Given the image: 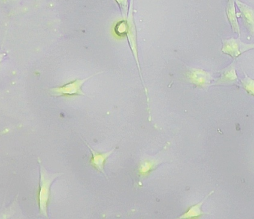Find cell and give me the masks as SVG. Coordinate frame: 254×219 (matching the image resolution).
Returning <instances> with one entry per match:
<instances>
[{
    "label": "cell",
    "instance_id": "1",
    "mask_svg": "<svg viewBox=\"0 0 254 219\" xmlns=\"http://www.w3.org/2000/svg\"><path fill=\"white\" fill-rule=\"evenodd\" d=\"M133 4H134V0H131L128 16L127 17V28L125 37L128 40V45H129L130 49H131L133 56H134V60H135L136 64H137V69H138L139 73H140V79H141L142 83H143V87H144L145 92H146V95L147 97V101L149 102L147 88H146V85H145L144 82H143L140 61H139L137 29H136L135 22H134V14H133Z\"/></svg>",
    "mask_w": 254,
    "mask_h": 219
},
{
    "label": "cell",
    "instance_id": "2",
    "mask_svg": "<svg viewBox=\"0 0 254 219\" xmlns=\"http://www.w3.org/2000/svg\"><path fill=\"white\" fill-rule=\"evenodd\" d=\"M61 173L49 174L47 171L40 165V190H39V207L40 214L47 217V207L50 197V188L53 181L58 177L62 175Z\"/></svg>",
    "mask_w": 254,
    "mask_h": 219
},
{
    "label": "cell",
    "instance_id": "3",
    "mask_svg": "<svg viewBox=\"0 0 254 219\" xmlns=\"http://www.w3.org/2000/svg\"><path fill=\"white\" fill-rule=\"evenodd\" d=\"M103 72L96 73L89 77L83 79H76L72 82H68L65 85H62L61 87H57V88L51 89V93L52 95L56 96V97H73V96H86L83 91V85L85 82H87L89 79H92L94 76L97 75L101 74Z\"/></svg>",
    "mask_w": 254,
    "mask_h": 219
},
{
    "label": "cell",
    "instance_id": "4",
    "mask_svg": "<svg viewBox=\"0 0 254 219\" xmlns=\"http://www.w3.org/2000/svg\"><path fill=\"white\" fill-rule=\"evenodd\" d=\"M254 49V43H243L240 38H231L222 42V52L236 59L242 54Z\"/></svg>",
    "mask_w": 254,
    "mask_h": 219
},
{
    "label": "cell",
    "instance_id": "5",
    "mask_svg": "<svg viewBox=\"0 0 254 219\" xmlns=\"http://www.w3.org/2000/svg\"><path fill=\"white\" fill-rule=\"evenodd\" d=\"M186 79L190 83L203 89H207L211 85L213 79L211 73L197 68L188 69Z\"/></svg>",
    "mask_w": 254,
    "mask_h": 219
},
{
    "label": "cell",
    "instance_id": "6",
    "mask_svg": "<svg viewBox=\"0 0 254 219\" xmlns=\"http://www.w3.org/2000/svg\"><path fill=\"white\" fill-rule=\"evenodd\" d=\"M236 4L240 11L243 24L251 36H254V10L240 0H235Z\"/></svg>",
    "mask_w": 254,
    "mask_h": 219
},
{
    "label": "cell",
    "instance_id": "7",
    "mask_svg": "<svg viewBox=\"0 0 254 219\" xmlns=\"http://www.w3.org/2000/svg\"><path fill=\"white\" fill-rule=\"evenodd\" d=\"M237 82H238V76H237V69H236V61H234L229 66L221 70L220 76L216 79L213 85H235Z\"/></svg>",
    "mask_w": 254,
    "mask_h": 219
},
{
    "label": "cell",
    "instance_id": "8",
    "mask_svg": "<svg viewBox=\"0 0 254 219\" xmlns=\"http://www.w3.org/2000/svg\"><path fill=\"white\" fill-rule=\"evenodd\" d=\"M88 148L90 150L91 153H92V158L90 160V165L92 167L95 168L97 171L101 172L104 174L106 177L105 171H104V166H105L106 162H107V159L112 155L113 152H114L115 148L110 150L108 152L106 153H99L95 151V150L92 149L88 144Z\"/></svg>",
    "mask_w": 254,
    "mask_h": 219
},
{
    "label": "cell",
    "instance_id": "9",
    "mask_svg": "<svg viewBox=\"0 0 254 219\" xmlns=\"http://www.w3.org/2000/svg\"><path fill=\"white\" fill-rule=\"evenodd\" d=\"M235 0H227L225 13L228 22L231 25L233 32L237 33L239 37H240V27L237 20V12H236Z\"/></svg>",
    "mask_w": 254,
    "mask_h": 219
},
{
    "label": "cell",
    "instance_id": "10",
    "mask_svg": "<svg viewBox=\"0 0 254 219\" xmlns=\"http://www.w3.org/2000/svg\"><path fill=\"white\" fill-rule=\"evenodd\" d=\"M213 193H214V191L210 192L201 202H200L199 203H197L196 205L191 206L186 212L184 213V214H182V216H180L178 219L200 218V217H202L204 214V213L202 211L203 205H204L205 201L207 200Z\"/></svg>",
    "mask_w": 254,
    "mask_h": 219
},
{
    "label": "cell",
    "instance_id": "11",
    "mask_svg": "<svg viewBox=\"0 0 254 219\" xmlns=\"http://www.w3.org/2000/svg\"><path fill=\"white\" fill-rule=\"evenodd\" d=\"M157 160H144L139 165L138 175L140 177H146L157 167L158 165Z\"/></svg>",
    "mask_w": 254,
    "mask_h": 219
},
{
    "label": "cell",
    "instance_id": "12",
    "mask_svg": "<svg viewBox=\"0 0 254 219\" xmlns=\"http://www.w3.org/2000/svg\"><path fill=\"white\" fill-rule=\"evenodd\" d=\"M242 86L243 89L249 94L254 97V79L247 76L245 73V76L243 79H241Z\"/></svg>",
    "mask_w": 254,
    "mask_h": 219
},
{
    "label": "cell",
    "instance_id": "13",
    "mask_svg": "<svg viewBox=\"0 0 254 219\" xmlns=\"http://www.w3.org/2000/svg\"><path fill=\"white\" fill-rule=\"evenodd\" d=\"M127 28V22L126 19H124L123 20L120 21L116 24V27H115V31H116L117 35L119 36H125L126 34Z\"/></svg>",
    "mask_w": 254,
    "mask_h": 219
},
{
    "label": "cell",
    "instance_id": "14",
    "mask_svg": "<svg viewBox=\"0 0 254 219\" xmlns=\"http://www.w3.org/2000/svg\"><path fill=\"white\" fill-rule=\"evenodd\" d=\"M115 1L120 8L123 19H126L127 12H128V0H115Z\"/></svg>",
    "mask_w": 254,
    "mask_h": 219
}]
</instances>
